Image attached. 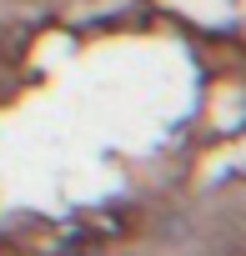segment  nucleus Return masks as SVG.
Segmentation results:
<instances>
[{
    "label": "nucleus",
    "mask_w": 246,
    "mask_h": 256,
    "mask_svg": "<svg viewBox=\"0 0 246 256\" xmlns=\"http://www.w3.org/2000/svg\"><path fill=\"white\" fill-rule=\"evenodd\" d=\"M86 231H90L96 241H110V236H120V216H116V211H90Z\"/></svg>",
    "instance_id": "obj_1"
},
{
    "label": "nucleus",
    "mask_w": 246,
    "mask_h": 256,
    "mask_svg": "<svg viewBox=\"0 0 246 256\" xmlns=\"http://www.w3.org/2000/svg\"><path fill=\"white\" fill-rule=\"evenodd\" d=\"M60 256H100V241L90 231H66V251Z\"/></svg>",
    "instance_id": "obj_2"
}]
</instances>
